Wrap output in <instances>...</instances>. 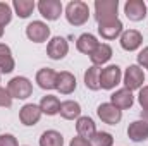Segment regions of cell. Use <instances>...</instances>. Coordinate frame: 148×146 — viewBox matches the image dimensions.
Returning <instances> with one entry per match:
<instances>
[{"label":"cell","mask_w":148,"mask_h":146,"mask_svg":"<svg viewBox=\"0 0 148 146\" xmlns=\"http://www.w3.org/2000/svg\"><path fill=\"white\" fill-rule=\"evenodd\" d=\"M66 17L69 21V24L73 26H83L88 17H90V7L88 3L81 2V0H73L67 3L66 7Z\"/></svg>","instance_id":"cell-1"},{"label":"cell","mask_w":148,"mask_h":146,"mask_svg":"<svg viewBox=\"0 0 148 146\" xmlns=\"http://www.w3.org/2000/svg\"><path fill=\"white\" fill-rule=\"evenodd\" d=\"M117 0H97L95 2V17L98 24L102 23H110L117 19Z\"/></svg>","instance_id":"cell-2"},{"label":"cell","mask_w":148,"mask_h":146,"mask_svg":"<svg viewBox=\"0 0 148 146\" xmlns=\"http://www.w3.org/2000/svg\"><path fill=\"white\" fill-rule=\"evenodd\" d=\"M7 89H9V93H10L12 98L26 100V98L31 96V93H33V84L29 83V79H26V77H23V76H17V77L10 79Z\"/></svg>","instance_id":"cell-3"},{"label":"cell","mask_w":148,"mask_h":146,"mask_svg":"<svg viewBox=\"0 0 148 146\" xmlns=\"http://www.w3.org/2000/svg\"><path fill=\"white\" fill-rule=\"evenodd\" d=\"M38 10L47 21H57L62 14V3L59 0H40Z\"/></svg>","instance_id":"cell-4"},{"label":"cell","mask_w":148,"mask_h":146,"mask_svg":"<svg viewBox=\"0 0 148 146\" xmlns=\"http://www.w3.org/2000/svg\"><path fill=\"white\" fill-rule=\"evenodd\" d=\"M124 14L129 21H143L147 17V3L143 0H127L124 5Z\"/></svg>","instance_id":"cell-5"},{"label":"cell","mask_w":148,"mask_h":146,"mask_svg":"<svg viewBox=\"0 0 148 146\" xmlns=\"http://www.w3.org/2000/svg\"><path fill=\"white\" fill-rule=\"evenodd\" d=\"M145 83V72L138 67V65H129L126 69V74H124V84L129 91L133 89H140Z\"/></svg>","instance_id":"cell-6"},{"label":"cell","mask_w":148,"mask_h":146,"mask_svg":"<svg viewBox=\"0 0 148 146\" xmlns=\"http://www.w3.org/2000/svg\"><path fill=\"white\" fill-rule=\"evenodd\" d=\"M121 83V67L119 65H109L100 72V88L112 89Z\"/></svg>","instance_id":"cell-7"},{"label":"cell","mask_w":148,"mask_h":146,"mask_svg":"<svg viewBox=\"0 0 148 146\" xmlns=\"http://www.w3.org/2000/svg\"><path fill=\"white\" fill-rule=\"evenodd\" d=\"M69 52V43L66 41V38H60V36H55L48 41V46H47V53L50 59L53 60H60L67 55Z\"/></svg>","instance_id":"cell-8"},{"label":"cell","mask_w":148,"mask_h":146,"mask_svg":"<svg viewBox=\"0 0 148 146\" xmlns=\"http://www.w3.org/2000/svg\"><path fill=\"white\" fill-rule=\"evenodd\" d=\"M26 36L31 41H35V43H43V41H47V38L50 36V28L45 23H41V21H33L26 28Z\"/></svg>","instance_id":"cell-9"},{"label":"cell","mask_w":148,"mask_h":146,"mask_svg":"<svg viewBox=\"0 0 148 146\" xmlns=\"http://www.w3.org/2000/svg\"><path fill=\"white\" fill-rule=\"evenodd\" d=\"M98 117L105 122V124H110V126H115L117 122H121L122 119V112L119 108H115L112 103H102L98 110H97Z\"/></svg>","instance_id":"cell-10"},{"label":"cell","mask_w":148,"mask_h":146,"mask_svg":"<svg viewBox=\"0 0 148 146\" xmlns=\"http://www.w3.org/2000/svg\"><path fill=\"white\" fill-rule=\"evenodd\" d=\"M127 136L134 143H141L148 139V122L147 120H134L127 127Z\"/></svg>","instance_id":"cell-11"},{"label":"cell","mask_w":148,"mask_h":146,"mask_svg":"<svg viewBox=\"0 0 148 146\" xmlns=\"http://www.w3.org/2000/svg\"><path fill=\"white\" fill-rule=\"evenodd\" d=\"M133 102H134L133 93H131L127 88L117 89V91L110 96V103L115 107V108H119L121 112L126 110V108H131V107H133Z\"/></svg>","instance_id":"cell-12"},{"label":"cell","mask_w":148,"mask_h":146,"mask_svg":"<svg viewBox=\"0 0 148 146\" xmlns=\"http://www.w3.org/2000/svg\"><path fill=\"white\" fill-rule=\"evenodd\" d=\"M57 76H59V72H55L53 69H48V67L40 69L36 72L38 86L41 89H53V88H57Z\"/></svg>","instance_id":"cell-13"},{"label":"cell","mask_w":148,"mask_h":146,"mask_svg":"<svg viewBox=\"0 0 148 146\" xmlns=\"http://www.w3.org/2000/svg\"><path fill=\"white\" fill-rule=\"evenodd\" d=\"M41 117V110H40V105H35V103H28L24 105L21 112H19V119L24 126H35Z\"/></svg>","instance_id":"cell-14"},{"label":"cell","mask_w":148,"mask_h":146,"mask_svg":"<svg viewBox=\"0 0 148 146\" xmlns=\"http://www.w3.org/2000/svg\"><path fill=\"white\" fill-rule=\"evenodd\" d=\"M143 43V36L140 31L136 29H127L126 33H122L121 36V46L127 52H133L136 48H140V45Z\"/></svg>","instance_id":"cell-15"},{"label":"cell","mask_w":148,"mask_h":146,"mask_svg":"<svg viewBox=\"0 0 148 146\" xmlns=\"http://www.w3.org/2000/svg\"><path fill=\"white\" fill-rule=\"evenodd\" d=\"M98 33L105 40H115L122 33V23L119 19L110 21V23H102V24H98Z\"/></svg>","instance_id":"cell-16"},{"label":"cell","mask_w":148,"mask_h":146,"mask_svg":"<svg viewBox=\"0 0 148 146\" xmlns=\"http://www.w3.org/2000/svg\"><path fill=\"white\" fill-rule=\"evenodd\" d=\"M57 89L62 95H71L76 89V77L67 71L59 72V76H57Z\"/></svg>","instance_id":"cell-17"},{"label":"cell","mask_w":148,"mask_h":146,"mask_svg":"<svg viewBox=\"0 0 148 146\" xmlns=\"http://www.w3.org/2000/svg\"><path fill=\"white\" fill-rule=\"evenodd\" d=\"M76 131H77V134H79L81 138H84V139L90 141V139L95 136V132H97L95 122H93L90 117H79L77 122H76Z\"/></svg>","instance_id":"cell-18"},{"label":"cell","mask_w":148,"mask_h":146,"mask_svg":"<svg viewBox=\"0 0 148 146\" xmlns=\"http://www.w3.org/2000/svg\"><path fill=\"white\" fill-rule=\"evenodd\" d=\"M110 57H112V48L107 43H98V46L95 48V52L90 55L93 65H97V67L102 65V64H105V62H109Z\"/></svg>","instance_id":"cell-19"},{"label":"cell","mask_w":148,"mask_h":146,"mask_svg":"<svg viewBox=\"0 0 148 146\" xmlns=\"http://www.w3.org/2000/svg\"><path fill=\"white\" fill-rule=\"evenodd\" d=\"M76 46H77V50H79L81 53L91 55V53L95 52V48L98 46V41H97V38L93 36V35H90V33H84V35H81V36L77 38V41H76Z\"/></svg>","instance_id":"cell-20"},{"label":"cell","mask_w":148,"mask_h":146,"mask_svg":"<svg viewBox=\"0 0 148 146\" xmlns=\"http://www.w3.org/2000/svg\"><path fill=\"white\" fill-rule=\"evenodd\" d=\"M14 59H12V53H10V48L3 43H0V72H12L14 71Z\"/></svg>","instance_id":"cell-21"},{"label":"cell","mask_w":148,"mask_h":146,"mask_svg":"<svg viewBox=\"0 0 148 146\" xmlns=\"http://www.w3.org/2000/svg\"><path fill=\"white\" fill-rule=\"evenodd\" d=\"M60 115L66 119V120H74V119H79V113H81V105L77 102L73 100H67V102H62L60 103Z\"/></svg>","instance_id":"cell-22"},{"label":"cell","mask_w":148,"mask_h":146,"mask_svg":"<svg viewBox=\"0 0 148 146\" xmlns=\"http://www.w3.org/2000/svg\"><path fill=\"white\" fill-rule=\"evenodd\" d=\"M40 110H41V113H47V115H55V113H59V110H60V102H59V98H57V96H52V95L43 96L41 102H40Z\"/></svg>","instance_id":"cell-23"},{"label":"cell","mask_w":148,"mask_h":146,"mask_svg":"<svg viewBox=\"0 0 148 146\" xmlns=\"http://www.w3.org/2000/svg\"><path fill=\"white\" fill-rule=\"evenodd\" d=\"M100 72H102V71H100L97 65H91V67L84 72V84H86L88 89H93V91L100 89Z\"/></svg>","instance_id":"cell-24"},{"label":"cell","mask_w":148,"mask_h":146,"mask_svg":"<svg viewBox=\"0 0 148 146\" xmlns=\"http://www.w3.org/2000/svg\"><path fill=\"white\" fill-rule=\"evenodd\" d=\"M64 138L57 131H45L40 138V146H62Z\"/></svg>","instance_id":"cell-25"},{"label":"cell","mask_w":148,"mask_h":146,"mask_svg":"<svg viewBox=\"0 0 148 146\" xmlns=\"http://www.w3.org/2000/svg\"><path fill=\"white\" fill-rule=\"evenodd\" d=\"M12 5H14L17 16L23 17V19L29 17V14H31L33 9H35V2H31V0H14Z\"/></svg>","instance_id":"cell-26"},{"label":"cell","mask_w":148,"mask_h":146,"mask_svg":"<svg viewBox=\"0 0 148 146\" xmlns=\"http://www.w3.org/2000/svg\"><path fill=\"white\" fill-rule=\"evenodd\" d=\"M112 143H114V138L109 132H95V136L90 139L91 146H112Z\"/></svg>","instance_id":"cell-27"},{"label":"cell","mask_w":148,"mask_h":146,"mask_svg":"<svg viewBox=\"0 0 148 146\" xmlns=\"http://www.w3.org/2000/svg\"><path fill=\"white\" fill-rule=\"evenodd\" d=\"M12 19V10L7 3L0 2V28H3L5 24H9Z\"/></svg>","instance_id":"cell-28"},{"label":"cell","mask_w":148,"mask_h":146,"mask_svg":"<svg viewBox=\"0 0 148 146\" xmlns=\"http://www.w3.org/2000/svg\"><path fill=\"white\" fill-rule=\"evenodd\" d=\"M10 105H12V96L9 89L0 88V107H10Z\"/></svg>","instance_id":"cell-29"},{"label":"cell","mask_w":148,"mask_h":146,"mask_svg":"<svg viewBox=\"0 0 148 146\" xmlns=\"http://www.w3.org/2000/svg\"><path fill=\"white\" fill-rule=\"evenodd\" d=\"M0 146H17V139L12 134H2L0 136Z\"/></svg>","instance_id":"cell-30"},{"label":"cell","mask_w":148,"mask_h":146,"mask_svg":"<svg viewBox=\"0 0 148 146\" xmlns=\"http://www.w3.org/2000/svg\"><path fill=\"white\" fill-rule=\"evenodd\" d=\"M138 102H140V105L143 107V110L148 108V86H143V89L140 91V95H138Z\"/></svg>","instance_id":"cell-31"},{"label":"cell","mask_w":148,"mask_h":146,"mask_svg":"<svg viewBox=\"0 0 148 146\" xmlns=\"http://www.w3.org/2000/svg\"><path fill=\"white\" fill-rule=\"evenodd\" d=\"M138 64L148 69V46L140 52V55H138Z\"/></svg>","instance_id":"cell-32"},{"label":"cell","mask_w":148,"mask_h":146,"mask_svg":"<svg viewBox=\"0 0 148 146\" xmlns=\"http://www.w3.org/2000/svg\"><path fill=\"white\" fill-rule=\"evenodd\" d=\"M69 146H91V145H90V141H88V139H84V138L77 136V138H73V141H71V145H69Z\"/></svg>","instance_id":"cell-33"},{"label":"cell","mask_w":148,"mask_h":146,"mask_svg":"<svg viewBox=\"0 0 148 146\" xmlns=\"http://www.w3.org/2000/svg\"><path fill=\"white\" fill-rule=\"evenodd\" d=\"M143 120H147V122H148V108L143 110Z\"/></svg>","instance_id":"cell-34"},{"label":"cell","mask_w":148,"mask_h":146,"mask_svg":"<svg viewBox=\"0 0 148 146\" xmlns=\"http://www.w3.org/2000/svg\"><path fill=\"white\" fill-rule=\"evenodd\" d=\"M2 35H3V28H0V36H2Z\"/></svg>","instance_id":"cell-35"}]
</instances>
